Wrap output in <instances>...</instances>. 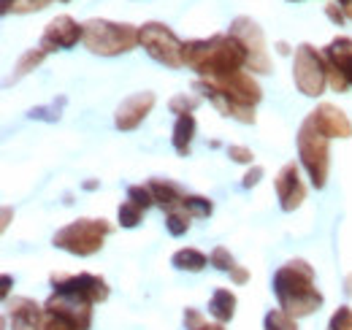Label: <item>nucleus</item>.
<instances>
[{"mask_svg":"<svg viewBox=\"0 0 352 330\" xmlns=\"http://www.w3.org/2000/svg\"><path fill=\"white\" fill-rule=\"evenodd\" d=\"M192 89L201 92V98L212 100L222 117H230L241 124H255L258 120L255 106L261 103L263 89L247 71H236L220 79H198Z\"/></svg>","mask_w":352,"mask_h":330,"instance_id":"nucleus-1","label":"nucleus"},{"mask_svg":"<svg viewBox=\"0 0 352 330\" xmlns=\"http://www.w3.org/2000/svg\"><path fill=\"white\" fill-rule=\"evenodd\" d=\"M184 65L204 79H220L247 68V52L230 33L184 43Z\"/></svg>","mask_w":352,"mask_h":330,"instance_id":"nucleus-2","label":"nucleus"},{"mask_svg":"<svg viewBox=\"0 0 352 330\" xmlns=\"http://www.w3.org/2000/svg\"><path fill=\"white\" fill-rule=\"evenodd\" d=\"M274 295L279 309L290 317H309L322 306V292L314 282V268L307 260H290L274 274Z\"/></svg>","mask_w":352,"mask_h":330,"instance_id":"nucleus-3","label":"nucleus"},{"mask_svg":"<svg viewBox=\"0 0 352 330\" xmlns=\"http://www.w3.org/2000/svg\"><path fill=\"white\" fill-rule=\"evenodd\" d=\"M85 46L92 54L100 57H117L135 49L141 43V30L128 22H111V19H87L85 22Z\"/></svg>","mask_w":352,"mask_h":330,"instance_id":"nucleus-4","label":"nucleus"},{"mask_svg":"<svg viewBox=\"0 0 352 330\" xmlns=\"http://www.w3.org/2000/svg\"><path fill=\"white\" fill-rule=\"evenodd\" d=\"M111 222L106 219H76L65 228H60L52 239V244L63 252H71L76 257H89L103 249V241L111 236Z\"/></svg>","mask_w":352,"mask_h":330,"instance_id":"nucleus-5","label":"nucleus"},{"mask_svg":"<svg viewBox=\"0 0 352 330\" xmlns=\"http://www.w3.org/2000/svg\"><path fill=\"white\" fill-rule=\"evenodd\" d=\"M296 144H298V157L301 165L307 168L309 179L317 190H322L328 184V173H331V138L322 135L314 124L304 120L298 135H296Z\"/></svg>","mask_w":352,"mask_h":330,"instance_id":"nucleus-6","label":"nucleus"},{"mask_svg":"<svg viewBox=\"0 0 352 330\" xmlns=\"http://www.w3.org/2000/svg\"><path fill=\"white\" fill-rule=\"evenodd\" d=\"M293 82L298 87V92L307 98H320L322 89L328 87V63H325L322 52H317L311 43L296 46Z\"/></svg>","mask_w":352,"mask_h":330,"instance_id":"nucleus-7","label":"nucleus"},{"mask_svg":"<svg viewBox=\"0 0 352 330\" xmlns=\"http://www.w3.org/2000/svg\"><path fill=\"white\" fill-rule=\"evenodd\" d=\"M141 30V46L146 49V54L168 68H182L184 65V41L176 38V33L163 25V22H146L138 28Z\"/></svg>","mask_w":352,"mask_h":330,"instance_id":"nucleus-8","label":"nucleus"},{"mask_svg":"<svg viewBox=\"0 0 352 330\" xmlns=\"http://www.w3.org/2000/svg\"><path fill=\"white\" fill-rule=\"evenodd\" d=\"M228 33L244 46V52H247V68L252 74H271V57H268V49H265L263 28L255 19L236 16L230 22V30Z\"/></svg>","mask_w":352,"mask_h":330,"instance_id":"nucleus-9","label":"nucleus"},{"mask_svg":"<svg viewBox=\"0 0 352 330\" xmlns=\"http://www.w3.org/2000/svg\"><path fill=\"white\" fill-rule=\"evenodd\" d=\"M46 314L60 317L65 322H71L74 328L89 330L92 325V300L74 295V292H52V298L46 300Z\"/></svg>","mask_w":352,"mask_h":330,"instance_id":"nucleus-10","label":"nucleus"},{"mask_svg":"<svg viewBox=\"0 0 352 330\" xmlns=\"http://www.w3.org/2000/svg\"><path fill=\"white\" fill-rule=\"evenodd\" d=\"M52 287H54V292L82 295L92 303H103L109 298L106 279H100L95 274H52Z\"/></svg>","mask_w":352,"mask_h":330,"instance_id":"nucleus-11","label":"nucleus"},{"mask_svg":"<svg viewBox=\"0 0 352 330\" xmlns=\"http://www.w3.org/2000/svg\"><path fill=\"white\" fill-rule=\"evenodd\" d=\"M79 41H85V25H79L68 14H60L44 28V36H41L38 46L44 52H60V49H74Z\"/></svg>","mask_w":352,"mask_h":330,"instance_id":"nucleus-12","label":"nucleus"},{"mask_svg":"<svg viewBox=\"0 0 352 330\" xmlns=\"http://www.w3.org/2000/svg\"><path fill=\"white\" fill-rule=\"evenodd\" d=\"M274 190L279 198V208L282 211H296L307 201V184L301 179V168L296 163H285L282 170L274 179Z\"/></svg>","mask_w":352,"mask_h":330,"instance_id":"nucleus-13","label":"nucleus"},{"mask_svg":"<svg viewBox=\"0 0 352 330\" xmlns=\"http://www.w3.org/2000/svg\"><path fill=\"white\" fill-rule=\"evenodd\" d=\"M155 100H157V98H155V92H149V89L135 92V95H131V98H125V100L120 103L117 114H114L117 130H122V133L135 130L138 124L149 117V111L155 109Z\"/></svg>","mask_w":352,"mask_h":330,"instance_id":"nucleus-14","label":"nucleus"},{"mask_svg":"<svg viewBox=\"0 0 352 330\" xmlns=\"http://www.w3.org/2000/svg\"><path fill=\"white\" fill-rule=\"evenodd\" d=\"M307 120L328 138H350L352 135V122L347 120V114L331 103H320Z\"/></svg>","mask_w":352,"mask_h":330,"instance_id":"nucleus-15","label":"nucleus"},{"mask_svg":"<svg viewBox=\"0 0 352 330\" xmlns=\"http://www.w3.org/2000/svg\"><path fill=\"white\" fill-rule=\"evenodd\" d=\"M8 322L11 330H44L46 309L30 298H14L8 300Z\"/></svg>","mask_w":352,"mask_h":330,"instance_id":"nucleus-16","label":"nucleus"},{"mask_svg":"<svg viewBox=\"0 0 352 330\" xmlns=\"http://www.w3.org/2000/svg\"><path fill=\"white\" fill-rule=\"evenodd\" d=\"M149 184V190H152V195H155V206H160L166 214L168 211H174V208L182 206V201H184V190L171 182V179H152V182H146Z\"/></svg>","mask_w":352,"mask_h":330,"instance_id":"nucleus-17","label":"nucleus"},{"mask_svg":"<svg viewBox=\"0 0 352 330\" xmlns=\"http://www.w3.org/2000/svg\"><path fill=\"white\" fill-rule=\"evenodd\" d=\"M195 130H198V122H195V117H192V114H187V117H176L171 144H174V149H176V155H179V157H190Z\"/></svg>","mask_w":352,"mask_h":330,"instance_id":"nucleus-18","label":"nucleus"},{"mask_svg":"<svg viewBox=\"0 0 352 330\" xmlns=\"http://www.w3.org/2000/svg\"><path fill=\"white\" fill-rule=\"evenodd\" d=\"M209 314H212L220 325L230 322L233 314H236V295L225 287L214 289V295H212V300H209Z\"/></svg>","mask_w":352,"mask_h":330,"instance_id":"nucleus-19","label":"nucleus"},{"mask_svg":"<svg viewBox=\"0 0 352 330\" xmlns=\"http://www.w3.org/2000/svg\"><path fill=\"white\" fill-rule=\"evenodd\" d=\"M171 265L176 271H190V274H198L209 265V257L201 252V249H192V247H184L179 249L174 257H171Z\"/></svg>","mask_w":352,"mask_h":330,"instance_id":"nucleus-20","label":"nucleus"},{"mask_svg":"<svg viewBox=\"0 0 352 330\" xmlns=\"http://www.w3.org/2000/svg\"><path fill=\"white\" fill-rule=\"evenodd\" d=\"M46 54H49V52H44L41 46H38V49H28V52L16 60L14 74H11V79H8L6 84H14V82H19V79H25L28 74H33V71H36V68L46 60Z\"/></svg>","mask_w":352,"mask_h":330,"instance_id":"nucleus-21","label":"nucleus"},{"mask_svg":"<svg viewBox=\"0 0 352 330\" xmlns=\"http://www.w3.org/2000/svg\"><path fill=\"white\" fill-rule=\"evenodd\" d=\"M182 208L190 214V217H198V219H209L214 214V204L204 195H184L182 201Z\"/></svg>","mask_w":352,"mask_h":330,"instance_id":"nucleus-22","label":"nucleus"},{"mask_svg":"<svg viewBox=\"0 0 352 330\" xmlns=\"http://www.w3.org/2000/svg\"><path fill=\"white\" fill-rule=\"evenodd\" d=\"M190 219H192V217L179 206V208H174V211H168V214H166V228H168V233H171V236H184V233L190 230Z\"/></svg>","mask_w":352,"mask_h":330,"instance_id":"nucleus-23","label":"nucleus"},{"mask_svg":"<svg viewBox=\"0 0 352 330\" xmlns=\"http://www.w3.org/2000/svg\"><path fill=\"white\" fill-rule=\"evenodd\" d=\"M263 328L265 330H298V325H296V317H290V314L282 311V309H274V311L265 314Z\"/></svg>","mask_w":352,"mask_h":330,"instance_id":"nucleus-24","label":"nucleus"},{"mask_svg":"<svg viewBox=\"0 0 352 330\" xmlns=\"http://www.w3.org/2000/svg\"><path fill=\"white\" fill-rule=\"evenodd\" d=\"M201 100L195 98V95H187V92H182V95H174L171 100H168V109H171V114L176 117H187V114H192L195 111V106H198Z\"/></svg>","mask_w":352,"mask_h":330,"instance_id":"nucleus-25","label":"nucleus"},{"mask_svg":"<svg viewBox=\"0 0 352 330\" xmlns=\"http://www.w3.org/2000/svg\"><path fill=\"white\" fill-rule=\"evenodd\" d=\"M128 201L135 204L138 208H144V211L155 206V195H152L149 184H133V187H128Z\"/></svg>","mask_w":352,"mask_h":330,"instance_id":"nucleus-26","label":"nucleus"},{"mask_svg":"<svg viewBox=\"0 0 352 330\" xmlns=\"http://www.w3.org/2000/svg\"><path fill=\"white\" fill-rule=\"evenodd\" d=\"M144 208H138L135 204H131V201H125L122 206H120V211H117V217H120V225L122 228H138V222L144 219Z\"/></svg>","mask_w":352,"mask_h":330,"instance_id":"nucleus-27","label":"nucleus"},{"mask_svg":"<svg viewBox=\"0 0 352 330\" xmlns=\"http://www.w3.org/2000/svg\"><path fill=\"white\" fill-rule=\"evenodd\" d=\"M63 106H65V98H57V100H52L49 106H38V109H33V111H30V120H46V122H57V120H60V111H63Z\"/></svg>","mask_w":352,"mask_h":330,"instance_id":"nucleus-28","label":"nucleus"},{"mask_svg":"<svg viewBox=\"0 0 352 330\" xmlns=\"http://www.w3.org/2000/svg\"><path fill=\"white\" fill-rule=\"evenodd\" d=\"M209 265H214V268L222 271V274H230V271L236 268V260H233V254H230L225 247H214L212 249V254H209Z\"/></svg>","mask_w":352,"mask_h":330,"instance_id":"nucleus-29","label":"nucleus"},{"mask_svg":"<svg viewBox=\"0 0 352 330\" xmlns=\"http://www.w3.org/2000/svg\"><path fill=\"white\" fill-rule=\"evenodd\" d=\"M328 330H352V309L350 306H342V309L331 317Z\"/></svg>","mask_w":352,"mask_h":330,"instance_id":"nucleus-30","label":"nucleus"},{"mask_svg":"<svg viewBox=\"0 0 352 330\" xmlns=\"http://www.w3.org/2000/svg\"><path fill=\"white\" fill-rule=\"evenodd\" d=\"M54 0H14L11 11L14 14H33V11H41L46 6H52Z\"/></svg>","mask_w":352,"mask_h":330,"instance_id":"nucleus-31","label":"nucleus"},{"mask_svg":"<svg viewBox=\"0 0 352 330\" xmlns=\"http://www.w3.org/2000/svg\"><path fill=\"white\" fill-rule=\"evenodd\" d=\"M228 157H230L233 163H244V165H250L255 160L252 149H247V146H228Z\"/></svg>","mask_w":352,"mask_h":330,"instance_id":"nucleus-32","label":"nucleus"},{"mask_svg":"<svg viewBox=\"0 0 352 330\" xmlns=\"http://www.w3.org/2000/svg\"><path fill=\"white\" fill-rule=\"evenodd\" d=\"M261 179H263V168H261V165H252V168L244 173V179H241V187H244V190H250V187H255Z\"/></svg>","mask_w":352,"mask_h":330,"instance_id":"nucleus-33","label":"nucleus"},{"mask_svg":"<svg viewBox=\"0 0 352 330\" xmlns=\"http://www.w3.org/2000/svg\"><path fill=\"white\" fill-rule=\"evenodd\" d=\"M325 16H328L333 25H344V19H347L339 3H328V6H325Z\"/></svg>","mask_w":352,"mask_h":330,"instance_id":"nucleus-34","label":"nucleus"},{"mask_svg":"<svg viewBox=\"0 0 352 330\" xmlns=\"http://www.w3.org/2000/svg\"><path fill=\"white\" fill-rule=\"evenodd\" d=\"M44 330H79V328H74L71 322H65V320H60V317H52V314H46Z\"/></svg>","mask_w":352,"mask_h":330,"instance_id":"nucleus-35","label":"nucleus"},{"mask_svg":"<svg viewBox=\"0 0 352 330\" xmlns=\"http://www.w3.org/2000/svg\"><path fill=\"white\" fill-rule=\"evenodd\" d=\"M230 279H233L236 285H244V282L250 279V271H247V268H241V265H236V268L230 271Z\"/></svg>","mask_w":352,"mask_h":330,"instance_id":"nucleus-36","label":"nucleus"},{"mask_svg":"<svg viewBox=\"0 0 352 330\" xmlns=\"http://www.w3.org/2000/svg\"><path fill=\"white\" fill-rule=\"evenodd\" d=\"M339 6H342V11H344V16L352 19V0H336Z\"/></svg>","mask_w":352,"mask_h":330,"instance_id":"nucleus-37","label":"nucleus"},{"mask_svg":"<svg viewBox=\"0 0 352 330\" xmlns=\"http://www.w3.org/2000/svg\"><path fill=\"white\" fill-rule=\"evenodd\" d=\"M11 6H14V0H0V11L3 14H11Z\"/></svg>","mask_w":352,"mask_h":330,"instance_id":"nucleus-38","label":"nucleus"},{"mask_svg":"<svg viewBox=\"0 0 352 330\" xmlns=\"http://www.w3.org/2000/svg\"><path fill=\"white\" fill-rule=\"evenodd\" d=\"M276 49H279V54H290V46H287V43H285V41H279V43H276Z\"/></svg>","mask_w":352,"mask_h":330,"instance_id":"nucleus-39","label":"nucleus"},{"mask_svg":"<svg viewBox=\"0 0 352 330\" xmlns=\"http://www.w3.org/2000/svg\"><path fill=\"white\" fill-rule=\"evenodd\" d=\"M344 292H347V295L352 298V274L347 276V279H344Z\"/></svg>","mask_w":352,"mask_h":330,"instance_id":"nucleus-40","label":"nucleus"},{"mask_svg":"<svg viewBox=\"0 0 352 330\" xmlns=\"http://www.w3.org/2000/svg\"><path fill=\"white\" fill-rule=\"evenodd\" d=\"M198 330H225V328H222L220 322H217V325H209V322H204V325H201Z\"/></svg>","mask_w":352,"mask_h":330,"instance_id":"nucleus-41","label":"nucleus"},{"mask_svg":"<svg viewBox=\"0 0 352 330\" xmlns=\"http://www.w3.org/2000/svg\"><path fill=\"white\" fill-rule=\"evenodd\" d=\"M290 3H298V0H290Z\"/></svg>","mask_w":352,"mask_h":330,"instance_id":"nucleus-42","label":"nucleus"},{"mask_svg":"<svg viewBox=\"0 0 352 330\" xmlns=\"http://www.w3.org/2000/svg\"><path fill=\"white\" fill-rule=\"evenodd\" d=\"M63 3H68V0H63Z\"/></svg>","mask_w":352,"mask_h":330,"instance_id":"nucleus-43","label":"nucleus"}]
</instances>
